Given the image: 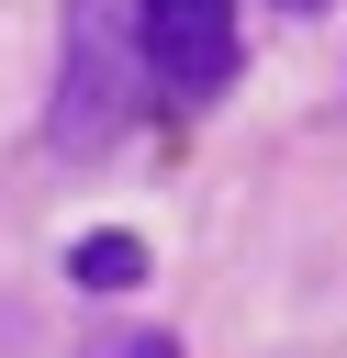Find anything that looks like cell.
Instances as JSON below:
<instances>
[{
  "instance_id": "2",
  "label": "cell",
  "mask_w": 347,
  "mask_h": 358,
  "mask_svg": "<svg viewBox=\"0 0 347 358\" xmlns=\"http://www.w3.org/2000/svg\"><path fill=\"white\" fill-rule=\"evenodd\" d=\"M134 67L168 101H213L235 78V0H134Z\"/></svg>"
},
{
  "instance_id": "5",
  "label": "cell",
  "mask_w": 347,
  "mask_h": 358,
  "mask_svg": "<svg viewBox=\"0 0 347 358\" xmlns=\"http://www.w3.org/2000/svg\"><path fill=\"white\" fill-rule=\"evenodd\" d=\"M280 11H325V0H280Z\"/></svg>"
},
{
  "instance_id": "4",
  "label": "cell",
  "mask_w": 347,
  "mask_h": 358,
  "mask_svg": "<svg viewBox=\"0 0 347 358\" xmlns=\"http://www.w3.org/2000/svg\"><path fill=\"white\" fill-rule=\"evenodd\" d=\"M90 358H179V336H101Z\"/></svg>"
},
{
  "instance_id": "1",
  "label": "cell",
  "mask_w": 347,
  "mask_h": 358,
  "mask_svg": "<svg viewBox=\"0 0 347 358\" xmlns=\"http://www.w3.org/2000/svg\"><path fill=\"white\" fill-rule=\"evenodd\" d=\"M134 101H146V67H134V45H123V11H112V0H67L56 112H45L56 157H67V168H90L101 145H123V134H134Z\"/></svg>"
},
{
  "instance_id": "3",
  "label": "cell",
  "mask_w": 347,
  "mask_h": 358,
  "mask_svg": "<svg viewBox=\"0 0 347 358\" xmlns=\"http://www.w3.org/2000/svg\"><path fill=\"white\" fill-rule=\"evenodd\" d=\"M67 280H78V291H134V280H146V235H123V224H90V235L67 246Z\"/></svg>"
}]
</instances>
